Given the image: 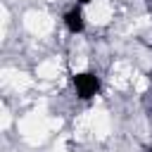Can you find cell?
<instances>
[{"instance_id": "cell-1", "label": "cell", "mask_w": 152, "mask_h": 152, "mask_svg": "<svg viewBox=\"0 0 152 152\" xmlns=\"http://www.w3.org/2000/svg\"><path fill=\"white\" fill-rule=\"evenodd\" d=\"M74 86H76V93H78L81 100H90V97L97 95V90H100V81H97V76L90 74V71L76 74V76H74Z\"/></svg>"}, {"instance_id": "cell-2", "label": "cell", "mask_w": 152, "mask_h": 152, "mask_svg": "<svg viewBox=\"0 0 152 152\" xmlns=\"http://www.w3.org/2000/svg\"><path fill=\"white\" fill-rule=\"evenodd\" d=\"M64 24H66V28L71 33H81L83 31V14H81V10L74 7L71 12H66L64 14Z\"/></svg>"}, {"instance_id": "cell-3", "label": "cell", "mask_w": 152, "mask_h": 152, "mask_svg": "<svg viewBox=\"0 0 152 152\" xmlns=\"http://www.w3.org/2000/svg\"><path fill=\"white\" fill-rule=\"evenodd\" d=\"M81 2H83V5H88V2H90V0H81Z\"/></svg>"}, {"instance_id": "cell-4", "label": "cell", "mask_w": 152, "mask_h": 152, "mask_svg": "<svg viewBox=\"0 0 152 152\" xmlns=\"http://www.w3.org/2000/svg\"><path fill=\"white\" fill-rule=\"evenodd\" d=\"M147 152H152V147H150V150H147Z\"/></svg>"}]
</instances>
